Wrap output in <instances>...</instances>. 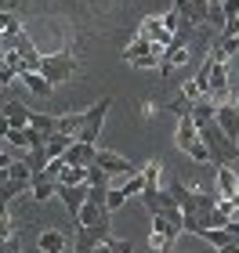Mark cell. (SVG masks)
Returning a JSON list of instances; mask_svg holds the SVG:
<instances>
[{
	"label": "cell",
	"mask_w": 239,
	"mask_h": 253,
	"mask_svg": "<svg viewBox=\"0 0 239 253\" xmlns=\"http://www.w3.org/2000/svg\"><path fill=\"white\" fill-rule=\"evenodd\" d=\"M73 145H76L73 134H51V137H48V156H51V159H62Z\"/></svg>",
	"instance_id": "obj_19"
},
{
	"label": "cell",
	"mask_w": 239,
	"mask_h": 253,
	"mask_svg": "<svg viewBox=\"0 0 239 253\" xmlns=\"http://www.w3.org/2000/svg\"><path fill=\"white\" fill-rule=\"evenodd\" d=\"M58 185H87V167H69Z\"/></svg>",
	"instance_id": "obj_25"
},
{
	"label": "cell",
	"mask_w": 239,
	"mask_h": 253,
	"mask_svg": "<svg viewBox=\"0 0 239 253\" xmlns=\"http://www.w3.org/2000/svg\"><path fill=\"white\" fill-rule=\"evenodd\" d=\"M4 126L26 130V126H33V112L22 105V101H4Z\"/></svg>",
	"instance_id": "obj_9"
},
{
	"label": "cell",
	"mask_w": 239,
	"mask_h": 253,
	"mask_svg": "<svg viewBox=\"0 0 239 253\" xmlns=\"http://www.w3.org/2000/svg\"><path fill=\"white\" fill-rule=\"evenodd\" d=\"M109 109H112V101L101 98V101H95V105L84 112V130H80V141H84V145H95V141H98V134H101V126H105Z\"/></svg>",
	"instance_id": "obj_2"
},
{
	"label": "cell",
	"mask_w": 239,
	"mask_h": 253,
	"mask_svg": "<svg viewBox=\"0 0 239 253\" xmlns=\"http://www.w3.org/2000/svg\"><path fill=\"white\" fill-rule=\"evenodd\" d=\"M101 221H109L105 206H98V203H87L84 210H80V221H76V228H95V224H101Z\"/></svg>",
	"instance_id": "obj_15"
},
{
	"label": "cell",
	"mask_w": 239,
	"mask_h": 253,
	"mask_svg": "<svg viewBox=\"0 0 239 253\" xmlns=\"http://www.w3.org/2000/svg\"><path fill=\"white\" fill-rule=\"evenodd\" d=\"M58 199L65 206V213L80 221V210L91 203V185H58Z\"/></svg>",
	"instance_id": "obj_4"
},
{
	"label": "cell",
	"mask_w": 239,
	"mask_h": 253,
	"mask_svg": "<svg viewBox=\"0 0 239 253\" xmlns=\"http://www.w3.org/2000/svg\"><path fill=\"white\" fill-rule=\"evenodd\" d=\"M225 33H229V37H239V18L232 22V26H225Z\"/></svg>",
	"instance_id": "obj_33"
},
{
	"label": "cell",
	"mask_w": 239,
	"mask_h": 253,
	"mask_svg": "<svg viewBox=\"0 0 239 253\" xmlns=\"http://www.w3.org/2000/svg\"><path fill=\"white\" fill-rule=\"evenodd\" d=\"M210 7H225V0H210Z\"/></svg>",
	"instance_id": "obj_34"
},
{
	"label": "cell",
	"mask_w": 239,
	"mask_h": 253,
	"mask_svg": "<svg viewBox=\"0 0 239 253\" xmlns=\"http://www.w3.org/2000/svg\"><path fill=\"white\" fill-rule=\"evenodd\" d=\"M4 253H18V239H15V235L4 239Z\"/></svg>",
	"instance_id": "obj_32"
},
{
	"label": "cell",
	"mask_w": 239,
	"mask_h": 253,
	"mask_svg": "<svg viewBox=\"0 0 239 253\" xmlns=\"http://www.w3.org/2000/svg\"><path fill=\"white\" fill-rule=\"evenodd\" d=\"M170 7L181 15L185 26H203V22L210 18V0H174Z\"/></svg>",
	"instance_id": "obj_7"
},
{
	"label": "cell",
	"mask_w": 239,
	"mask_h": 253,
	"mask_svg": "<svg viewBox=\"0 0 239 253\" xmlns=\"http://www.w3.org/2000/svg\"><path fill=\"white\" fill-rule=\"evenodd\" d=\"M33 130H40L44 137L58 134V116H44V112H33Z\"/></svg>",
	"instance_id": "obj_22"
},
{
	"label": "cell",
	"mask_w": 239,
	"mask_h": 253,
	"mask_svg": "<svg viewBox=\"0 0 239 253\" xmlns=\"http://www.w3.org/2000/svg\"><path fill=\"white\" fill-rule=\"evenodd\" d=\"M239 54V37H229V33H221L218 37V43H214V58H236Z\"/></svg>",
	"instance_id": "obj_20"
},
{
	"label": "cell",
	"mask_w": 239,
	"mask_h": 253,
	"mask_svg": "<svg viewBox=\"0 0 239 253\" xmlns=\"http://www.w3.org/2000/svg\"><path fill=\"white\" fill-rule=\"evenodd\" d=\"M105 199H109V188H91V203L105 206Z\"/></svg>",
	"instance_id": "obj_31"
},
{
	"label": "cell",
	"mask_w": 239,
	"mask_h": 253,
	"mask_svg": "<svg viewBox=\"0 0 239 253\" xmlns=\"http://www.w3.org/2000/svg\"><path fill=\"white\" fill-rule=\"evenodd\" d=\"M40 253H62L65 250V235L58 232V228H48V232H40Z\"/></svg>",
	"instance_id": "obj_16"
},
{
	"label": "cell",
	"mask_w": 239,
	"mask_h": 253,
	"mask_svg": "<svg viewBox=\"0 0 239 253\" xmlns=\"http://www.w3.org/2000/svg\"><path fill=\"white\" fill-rule=\"evenodd\" d=\"M214 177H218V195H221V199H236V195H239V174L232 167H218Z\"/></svg>",
	"instance_id": "obj_11"
},
{
	"label": "cell",
	"mask_w": 239,
	"mask_h": 253,
	"mask_svg": "<svg viewBox=\"0 0 239 253\" xmlns=\"http://www.w3.org/2000/svg\"><path fill=\"white\" fill-rule=\"evenodd\" d=\"M221 11H225V26H232V22L239 18V0H225Z\"/></svg>",
	"instance_id": "obj_29"
},
{
	"label": "cell",
	"mask_w": 239,
	"mask_h": 253,
	"mask_svg": "<svg viewBox=\"0 0 239 253\" xmlns=\"http://www.w3.org/2000/svg\"><path fill=\"white\" fill-rule=\"evenodd\" d=\"M26 188H33V181H18V177H4L0 181V199L4 203H11L18 192H26Z\"/></svg>",
	"instance_id": "obj_21"
},
{
	"label": "cell",
	"mask_w": 239,
	"mask_h": 253,
	"mask_svg": "<svg viewBox=\"0 0 239 253\" xmlns=\"http://www.w3.org/2000/svg\"><path fill=\"white\" fill-rule=\"evenodd\" d=\"M210 94H221V90L225 87H229V69H225V62L221 58H214V54H210Z\"/></svg>",
	"instance_id": "obj_17"
},
{
	"label": "cell",
	"mask_w": 239,
	"mask_h": 253,
	"mask_svg": "<svg viewBox=\"0 0 239 253\" xmlns=\"http://www.w3.org/2000/svg\"><path fill=\"white\" fill-rule=\"evenodd\" d=\"M109 253H134V243H127V239H109Z\"/></svg>",
	"instance_id": "obj_30"
},
{
	"label": "cell",
	"mask_w": 239,
	"mask_h": 253,
	"mask_svg": "<svg viewBox=\"0 0 239 253\" xmlns=\"http://www.w3.org/2000/svg\"><path fill=\"white\" fill-rule=\"evenodd\" d=\"M178 235H181V228L174 221H167L163 213H152V250L156 253H167L170 246H174Z\"/></svg>",
	"instance_id": "obj_6"
},
{
	"label": "cell",
	"mask_w": 239,
	"mask_h": 253,
	"mask_svg": "<svg viewBox=\"0 0 239 253\" xmlns=\"http://www.w3.org/2000/svg\"><path fill=\"white\" fill-rule=\"evenodd\" d=\"M95 163L105 170L109 177H134V174H142L138 167L131 163V159H123V156H116V152H109V148H98V159Z\"/></svg>",
	"instance_id": "obj_5"
},
{
	"label": "cell",
	"mask_w": 239,
	"mask_h": 253,
	"mask_svg": "<svg viewBox=\"0 0 239 253\" xmlns=\"http://www.w3.org/2000/svg\"><path fill=\"white\" fill-rule=\"evenodd\" d=\"M40 73L48 76L51 84H65V80L76 73V58H73V54H44Z\"/></svg>",
	"instance_id": "obj_3"
},
{
	"label": "cell",
	"mask_w": 239,
	"mask_h": 253,
	"mask_svg": "<svg viewBox=\"0 0 239 253\" xmlns=\"http://www.w3.org/2000/svg\"><path fill=\"white\" fill-rule=\"evenodd\" d=\"M120 188L127 192V199H134V195H142V192H145V174H134V177H127V181H123Z\"/></svg>",
	"instance_id": "obj_26"
},
{
	"label": "cell",
	"mask_w": 239,
	"mask_h": 253,
	"mask_svg": "<svg viewBox=\"0 0 239 253\" xmlns=\"http://www.w3.org/2000/svg\"><path fill=\"white\" fill-rule=\"evenodd\" d=\"M196 141H199V126H196V120H192V116H178L174 145H178V148H185V152H189V148L196 145Z\"/></svg>",
	"instance_id": "obj_10"
},
{
	"label": "cell",
	"mask_w": 239,
	"mask_h": 253,
	"mask_svg": "<svg viewBox=\"0 0 239 253\" xmlns=\"http://www.w3.org/2000/svg\"><path fill=\"white\" fill-rule=\"evenodd\" d=\"M199 137H203V141H207V148H210L214 167H232L236 159H239V141H232V137L225 134L218 123L203 126V130H199Z\"/></svg>",
	"instance_id": "obj_1"
},
{
	"label": "cell",
	"mask_w": 239,
	"mask_h": 253,
	"mask_svg": "<svg viewBox=\"0 0 239 253\" xmlns=\"http://www.w3.org/2000/svg\"><path fill=\"white\" fill-rule=\"evenodd\" d=\"M218 109H221V105H214L210 98H203V101L192 105V120H196L199 130H203V126H210V123H218Z\"/></svg>",
	"instance_id": "obj_12"
},
{
	"label": "cell",
	"mask_w": 239,
	"mask_h": 253,
	"mask_svg": "<svg viewBox=\"0 0 239 253\" xmlns=\"http://www.w3.org/2000/svg\"><path fill=\"white\" fill-rule=\"evenodd\" d=\"M189 159H196V163H214V159H210V148H207V141H203V137L189 148Z\"/></svg>",
	"instance_id": "obj_27"
},
{
	"label": "cell",
	"mask_w": 239,
	"mask_h": 253,
	"mask_svg": "<svg viewBox=\"0 0 239 253\" xmlns=\"http://www.w3.org/2000/svg\"><path fill=\"white\" fill-rule=\"evenodd\" d=\"M29 192H33V199H37V203H48L51 195H58V181H51V177L40 174V177H33V188Z\"/></svg>",
	"instance_id": "obj_18"
},
{
	"label": "cell",
	"mask_w": 239,
	"mask_h": 253,
	"mask_svg": "<svg viewBox=\"0 0 239 253\" xmlns=\"http://www.w3.org/2000/svg\"><path fill=\"white\" fill-rule=\"evenodd\" d=\"M142 40H149V43H159V47H167L170 40V33H167V26H163V15H145L142 18Z\"/></svg>",
	"instance_id": "obj_8"
},
{
	"label": "cell",
	"mask_w": 239,
	"mask_h": 253,
	"mask_svg": "<svg viewBox=\"0 0 239 253\" xmlns=\"http://www.w3.org/2000/svg\"><path fill=\"white\" fill-rule=\"evenodd\" d=\"M22 84H26V90H33V94H40V98L54 94V84L44 73H22Z\"/></svg>",
	"instance_id": "obj_14"
},
{
	"label": "cell",
	"mask_w": 239,
	"mask_h": 253,
	"mask_svg": "<svg viewBox=\"0 0 239 253\" xmlns=\"http://www.w3.org/2000/svg\"><path fill=\"white\" fill-rule=\"evenodd\" d=\"M236 109H239V98H236Z\"/></svg>",
	"instance_id": "obj_35"
},
{
	"label": "cell",
	"mask_w": 239,
	"mask_h": 253,
	"mask_svg": "<svg viewBox=\"0 0 239 253\" xmlns=\"http://www.w3.org/2000/svg\"><path fill=\"white\" fill-rule=\"evenodd\" d=\"M123 203H127V192H123L120 185H112V188H109V199H105V213L123 210Z\"/></svg>",
	"instance_id": "obj_24"
},
{
	"label": "cell",
	"mask_w": 239,
	"mask_h": 253,
	"mask_svg": "<svg viewBox=\"0 0 239 253\" xmlns=\"http://www.w3.org/2000/svg\"><path fill=\"white\" fill-rule=\"evenodd\" d=\"M87 185H91V188H112V177H109L98 163H91V167H87Z\"/></svg>",
	"instance_id": "obj_23"
},
{
	"label": "cell",
	"mask_w": 239,
	"mask_h": 253,
	"mask_svg": "<svg viewBox=\"0 0 239 253\" xmlns=\"http://www.w3.org/2000/svg\"><path fill=\"white\" fill-rule=\"evenodd\" d=\"M69 170V163L65 159H51L48 163V170H44V177H51V181H62V174Z\"/></svg>",
	"instance_id": "obj_28"
},
{
	"label": "cell",
	"mask_w": 239,
	"mask_h": 253,
	"mask_svg": "<svg viewBox=\"0 0 239 253\" xmlns=\"http://www.w3.org/2000/svg\"><path fill=\"white\" fill-rule=\"evenodd\" d=\"M218 126L232 137V141H239V109L236 105H221L218 109Z\"/></svg>",
	"instance_id": "obj_13"
}]
</instances>
